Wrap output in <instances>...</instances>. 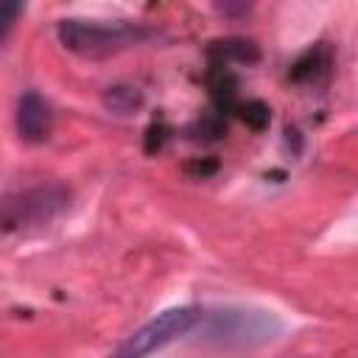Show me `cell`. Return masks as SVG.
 Segmentation results:
<instances>
[{
	"label": "cell",
	"instance_id": "6da1fadb",
	"mask_svg": "<svg viewBox=\"0 0 358 358\" xmlns=\"http://www.w3.org/2000/svg\"><path fill=\"white\" fill-rule=\"evenodd\" d=\"M56 36L70 53H76L81 59H106L120 50H129L131 45H140L143 39L151 36V31L143 25H134L129 20L106 22V20L70 17V20H59Z\"/></svg>",
	"mask_w": 358,
	"mask_h": 358
},
{
	"label": "cell",
	"instance_id": "7a4b0ae2",
	"mask_svg": "<svg viewBox=\"0 0 358 358\" xmlns=\"http://www.w3.org/2000/svg\"><path fill=\"white\" fill-rule=\"evenodd\" d=\"M196 327L201 330V341L204 344L255 347V344L271 341L282 330V322L274 313H266V310L224 308V310H210V313L201 310V319L196 322Z\"/></svg>",
	"mask_w": 358,
	"mask_h": 358
},
{
	"label": "cell",
	"instance_id": "3957f363",
	"mask_svg": "<svg viewBox=\"0 0 358 358\" xmlns=\"http://www.w3.org/2000/svg\"><path fill=\"white\" fill-rule=\"evenodd\" d=\"M201 319V308L182 305V308H168L140 324L134 333H129L106 358H148L151 352L168 347L171 341L193 333L196 322Z\"/></svg>",
	"mask_w": 358,
	"mask_h": 358
},
{
	"label": "cell",
	"instance_id": "277c9868",
	"mask_svg": "<svg viewBox=\"0 0 358 358\" xmlns=\"http://www.w3.org/2000/svg\"><path fill=\"white\" fill-rule=\"evenodd\" d=\"M70 204V190L62 185H36L0 201V229H25L48 224Z\"/></svg>",
	"mask_w": 358,
	"mask_h": 358
},
{
	"label": "cell",
	"instance_id": "5b68a950",
	"mask_svg": "<svg viewBox=\"0 0 358 358\" xmlns=\"http://www.w3.org/2000/svg\"><path fill=\"white\" fill-rule=\"evenodd\" d=\"M50 129H53V112H50V103L36 92V90H28L20 95L17 101V134L22 143H45L50 137Z\"/></svg>",
	"mask_w": 358,
	"mask_h": 358
},
{
	"label": "cell",
	"instance_id": "8992f818",
	"mask_svg": "<svg viewBox=\"0 0 358 358\" xmlns=\"http://www.w3.org/2000/svg\"><path fill=\"white\" fill-rule=\"evenodd\" d=\"M103 106L109 112H117V115H131L134 109L143 106V92L137 87H126V84L109 87L103 95Z\"/></svg>",
	"mask_w": 358,
	"mask_h": 358
},
{
	"label": "cell",
	"instance_id": "52a82bcc",
	"mask_svg": "<svg viewBox=\"0 0 358 358\" xmlns=\"http://www.w3.org/2000/svg\"><path fill=\"white\" fill-rule=\"evenodd\" d=\"M20 14H22V3H0V39L11 31Z\"/></svg>",
	"mask_w": 358,
	"mask_h": 358
}]
</instances>
